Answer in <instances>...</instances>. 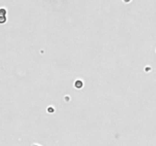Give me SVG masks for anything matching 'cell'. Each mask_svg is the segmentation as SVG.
I'll return each instance as SVG.
<instances>
[{
	"instance_id": "1",
	"label": "cell",
	"mask_w": 156,
	"mask_h": 146,
	"mask_svg": "<svg viewBox=\"0 0 156 146\" xmlns=\"http://www.w3.org/2000/svg\"><path fill=\"white\" fill-rule=\"evenodd\" d=\"M5 13L6 12L5 9H0V16H5Z\"/></svg>"
},
{
	"instance_id": "2",
	"label": "cell",
	"mask_w": 156,
	"mask_h": 146,
	"mask_svg": "<svg viewBox=\"0 0 156 146\" xmlns=\"http://www.w3.org/2000/svg\"><path fill=\"white\" fill-rule=\"evenodd\" d=\"M5 21V16H0V23H3Z\"/></svg>"
}]
</instances>
